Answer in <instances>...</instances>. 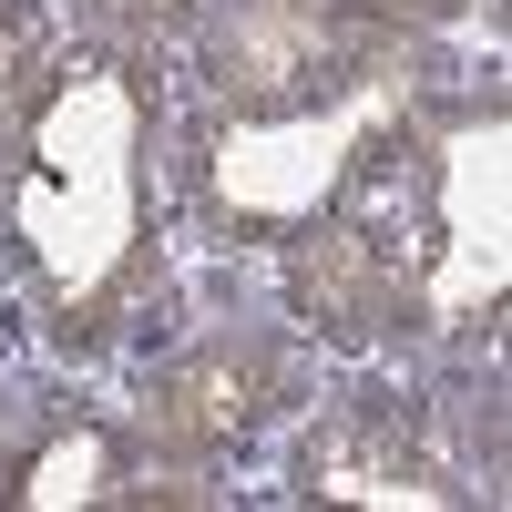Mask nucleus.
<instances>
[{"label": "nucleus", "instance_id": "obj_1", "mask_svg": "<svg viewBox=\"0 0 512 512\" xmlns=\"http://www.w3.org/2000/svg\"><path fill=\"white\" fill-rule=\"evenodd\" d=\"M359 52H369L359 0H236V21L216 41V82L246 113H277L297 93H328Z\"/></svg>", "mask_w": 512, "mask_h": 512}, {"label": "nucleus", "instance_id": "obj_2", "mask_svg": "<svg viewBox=\"0 0 512 512\" xmlns=\"http://www.w3.org/2000/svg\"><path fill=\"white\" fill-rule=\"evenodd\" d=\"M267 379H277V349H195L185 369H164L154 379V441H175V451H216V441H236L256 410H267Z\"/></svg>", "mask_w": 512, "mask_h": 512}, {"label": "nucleus", "instance_id": "obj_3", "mask_svg": "<svg viewBox=\"0 0 512 512\" xmlns=\"http://www.w3.org/2000/svg\"><path fill=\"white\" fill-rule=\"evenodd\" d=\"M308 492H431V451H420V420L400 400L338 410L308 441Z\"/></svg>", "mask_w": 512, "mask_h": 512}, {"label": "nucleus", "instance_id": "obj_4", "mask_svg": "<svg viewBox=\"0 0 512 512\" xmlns=\"http://www.w3.org/2000/svg\"><path fill=\"white\" fill-rule=\"evenodd\" d=\"M297 297H308V318H318V328L359 338V328L390 318L400 267H390V246H379L359 216H338V226H318L308 246H297Z\"/></svg>", "mask_w": 512, "mask_h": 512}, {"label": "nucleus", "instance_id": "obj_5", "mask_svg": "<svg viewBox=\"0 0 512 512\" xmlns=\"http://www.w3.org/2000/svg\"><path fill=\"white\" fill-rule=\"evenodd\" d=\"M21 62H31V21L0 11V113H11V93H21Z\"/></svg>", "mask_w": 512, "mask_h": 512}]
</instances>
